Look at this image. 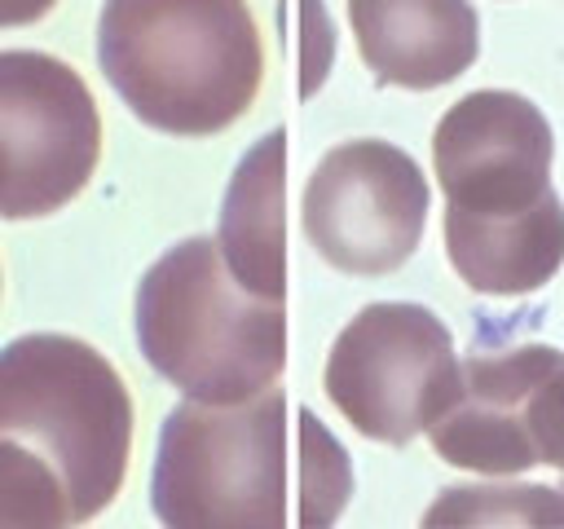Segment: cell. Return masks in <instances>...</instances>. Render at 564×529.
Here are the masks:
<instances>
[{"mask_svg":"<svg viewBox=\"0 0 564 529\" xmlns=\"http://www.w3.org/2000/svg\"><path fill=\"white\" fill-rule=\"evenodd\" d=\"M330 525L352 489L344 445L300 410V454L291 458L286 392L264 388L242 401H194L167 410L150 472V507L167 529H282ZM300 525V520H295Z\"/></svg>","mask_w":564,"mask_h":529,"instance_id":"1","label":"cell"},{"mask_svg":"<svg viewBox=\"0 0 564 529\" xmlns=\"http://www.w3.org/2000/svg\"><path fill=\"white\" fill-rule=\"evenodd\" d=\"M97 62L123 106L172 137L225 132L264 79L247 0H106Z\"/></svg>","mask_w":564,"mask_h":529,"instance_id":"2","label":"cell"},{"mask_svg":"<svg viewBox=\"0 0 564 529\" xmlns=\"http://www.w3.org/2000/svg\"><path fill=\"white\" fill-rule=\"evenodd\" d=\"M141 357L194 401H242L286 366L282 300L251 295L216 238L167 247L137 287Z\"/></svg>","mask_w":564,"mask_h":529,"instance_id":"3","label":"cell"},{"mask_svg":"<svg viewBox=\"0 0 564 529\" xmlns=\"http://www.w3.org/2000/svg\"><path fill=\"white\" fill-rule=\"evenodd\" d=\"M0 436L22 441L62 476L75 525L93 520L128 476V384L75 335H22L0 348Z\"/></svg>","mask_w":564,"mask_h":529,"instance_id":"4","label":"cell"},{"mask_svg":"<svg viewBox=\"0 0 564 529\" xmlns=\"http://www.w3.org/2000/svg\"><path fill=\"white\" fill-rule=\"evenodd\" d=\"M101 115L84 75L35 48H0V216L62 212L97 172Z\"/></svg>","mask_w":564,"mask_h":529,"instance_id":"5","label":"cell"},{"mask_svg":"<svg viewBox=\"0 0 564 529\" xmlns=\"http://www.w3.org/2000/svg\"><path fill=\"white\" fill-rule=\"evenodd\" d=\"M458 370L449 326L405 300L366 304L330 344L322 388L330 406L370 441H414Z\"/></svg>","mask_w":564,"mask_h":529,"instance_id":"6","label":"cell"},{"mask_svg":"<svg viewBox=\"0 0 564 529\" xmlns=\"http://www.w3.org/2000/svg\"><path fill=\"white\" fill-rule=\"evenodd\" d=\"M427 181L392 141H344L322 154L304 185V234L313 251L352 278L401 269L427 225Z\"/></svg>","mask_w":564,"mask_h":529,"instance_id":"7","label":"cell"},{"mask_svg":"<svg viewBox=\"0 0 564 529\" xmlns=\"http://www.w3.org/2000/svg\"><path fill=\"white\" fill-rule=\"evenodd\" d=\"M555 137L546 115L507 88L458 97L432 132V168L445 207L463 216H524L551 190Z\"/></svg>","mask_w":564,"mask_h":529,"instance_id":"8","label":"cell"},{"mask_svg":"<svg viewBox=\"0 0 564 529\" xmlns=\"http://www.w3.org/2000/svg\"><path fill=\"white\" fill-rule=\"evenodd\" d=\"M564 366L555 344H516L498 353H471L458 361L445 401L427 419V441L449 467L516 476L538 463L533 445V392Z\"/></svg>","mask_w":564,"mask_h":529,"instance_id":"9","label":"cell"},{"mask_svg":"<svg viewBox=\"0 0 564 529\" xmlns=\"http://www.w3.org/2000/svg\"><path fill=\"white\" fill-rule=\"evenodd\" d=\"M361 62L379 84L441 88L480 53V18L471 0H348Z\"/></svg>","mask_w":564,"mask_h":529,"instance_id":"10","label":"cell"},{"mask_svg":"<svg viewBox=\"0 0 564 529\" xmlns=\"http://www.w3.org/2000/svg\"><path fill=\"white\" fill-rule=\"evenodd\" d=\"M286 132L260 137L229 176L216 247L229 273L264 300H286Z\"/></svg>","mask_w":564,"mask_h":529,"instance_id":"11","label":"cell"},{"mask_svg":"<svg viewBox=\"0 0 564 529\" xmlns=\"http://www.w3.org/2000/svg\"><path fill=\"white\" fill-rule=\"evenodd\" d=\"M445 256L480 295H529L564 264V203L551 194L524 216H463L445 207Z\"/></svg>","mask_w":564,"mask_h":529,"instance_id":"12","label":"cell"},{"mask_svg":"<svg viewBox=\"0 0 564 529\" xmlns=\"http://www.w3.org/2000/svg\"><path fill=\"white\" fill-rule=\"evenodd\" d=\"M75 525L62 476L22 441L0 436V529Z\"/></svg>","mask_w":564,"mask_h":529,"instance_id":"13","label":"cell"},{"mask_svg":"<svg viewBox=\"0 0 564 529\" xmlns=\"http://www.w3.org/2000/svg\"><path fill=\"white\" fill-rule=\"evenodd\" d=\"M564 525V494L551 485H454L427 507L423 525Z\"/></svg>","mask_w":564,"mask_h":529,"instance_id":"14","label":"cell"},{"mask_svg":"<svg viewBox=\"0 0 564 529\" xmlns=\"http://www.w3.org/2000/svg\"><path fill=\"white\" fill-rule=\"evenodd\" d=\"M533 445H538V463H551L564 472V366L551 370L542 379V388L533 392Z\"/></svg>","mask_w":564,"mask_h":529,"instance_id":"15","label":"cell"},{"mask_svg":"<svg viewBox=\"0 0 564 529\" xmlns=\"http://www.w3.org/2000/svg\"><path fill=\"white\" fill-rule=\"evenodd\" d=\"M57 0H0V31L4 26H31L40 22Z\"/></svg>","mask_w":564,"mask_h":529,"instance_id":"16","label":"cell"}]
</instances>
